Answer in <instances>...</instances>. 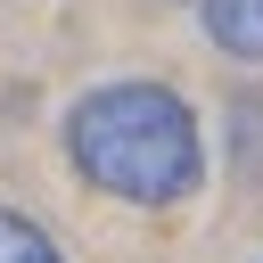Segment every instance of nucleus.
<instances>
[{
    "label": "nucleus",
    "mask_w": 263,
    "mask_h": 263,
    "mask_svg": "<svg viewBox=\"0 0 263 263\" xmlns=\"http://www.w3.org/2000/svg\"><path fill=\"white\" fill-rule=\"evenodd\" d=\"M66 148H74L82 181H99L107 197H132V205H181L205 173L197 115L173 82H99L90 99H74Z\"/></svg>",
    "instance_id": "obj_1"
},
{
    "label": "nucleus",
    "mask_w": 263,
    "mask_h": 263,
    "mask_svg": "<svg viewBox=\"0 0 263 263\" xmlns=\"http://www.w3.org/2000/svg\"><path fill=\"white\" fill-rule=\"evenodd\" d=\"M197 8H205L214 49H230V58H255V66H263V0H197Z\"/></svg>",
    "instance_id": "obj_2"
},
{
    "label": "nucleus",
    "mask_w": 263,
    "mask_h": 263,
    "mask_svg": "<svg viewBox=\"0 0 263 263\" xmlns=\"http://www.w3.org/2000/svg\"><path fill=\"white\" fill-rule=\"evenodd\" d=\"M0 263H66V255H58V238L33 214H8L0 205Z\"/></svg>",
    "instance_id": "obj_3"
}]
</instances>
